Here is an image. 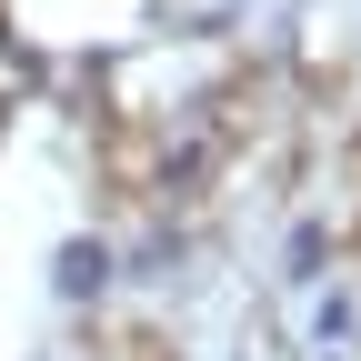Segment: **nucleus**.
<instances>
[{
	"label": "nucleus",
	"instance_id": "1",
	"mask_svg": "<svg viewBox=\"0 0 361 361\" xmlns=\"http://www.w3.org/2000/svg\"><path fill=\"white\" fill-rule=\"evenodd\" d=\"M101 281H111V251H101V241H71V251H61V291L80 301V291H101Z\"/></svg>",
	"mask_w": 361,
	"mask_h": 361
}]
</instances>
